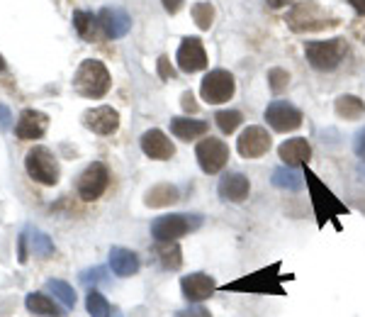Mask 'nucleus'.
Masks as SVG:
<instances>
[{"mask_svg":"<svg viewBox=\"0 0 365 317\" xmlns=\"http://www.w3.org/2000/svg\"><path fill=\"white\" fill-rule=\"evenodd\" d=\"M46 130H49V115L42 113V110L27 108L17 117L15 137L22 139V142H34V139H42Z\"/></svg>","mask_w":365,"mask_h":317,"instance_id":"obj_12","label":"nucleus"},{"mask_svg":"<svg viewBox=\"0 0 365 317\" xmlns=\"http://www.w3.org/2000/svg\"><path fill=\"white\" fill-rule=\"evenodd\" d=\"M280 276H268V271L256 273V276H246L241 281H234V283H227L225 291H244V293H278L282 296L280 288Z\"/></svg>","mask_w":365,"mask_h":317,"instance_id":"obj_16","label":"nucleus"},{"mask_svg":"<svg viewBox=\"0 0 365 317\" xmlns=\"http://www.w3.org/2000/svg\"><path fill=\"white\" fill-rule=\"evenodd\" d=\"M86 308H88V315H91V317H110V313H113V308H110L108 298H105L103 293L96 291V288L88 291Z\"/></svg>","mask_w":365,"mask_h":317,"instance_id":"obj_29","label":"nucleus"},{"mask_svg":"<svg viewBox=\"0 0 365 317\" xmlns=\"http://www.w3.org/2000/svg\"><path fill=\"white\" fill-rule=\"evenodd\" d=\"M215 288H217L215 278L207 276V273H202V271L190 273V276H182V278H180V291H182V296H185L187 303L207 301L212 293H215Z\"/></svg>","mask_w":365,"mask_h":317,"instance_id":"obj_15","label":"nucleus"},{"mask_svg":"<svg viewBox=\"0 0 365 317\" xmlns=\"http://www.w3.org/2000/svg\"><path fill=\"white\" fill-rule=\"evenodd\" d=\"M266 120L275 132H295L302 127V110L287 101H273L266 108Z\"/></svg>","mask_w":365,"mask_h":317,"instance_id":"obj_9","label":"nucleus"},{"mask_svg":"<svg viewBox=\"0 0 365 317\" xmlns=\"http://www.w3.org/2000/svg\"><path fill=\"white\" fill-rule=\"evenodd\" d=\"M25 305L29 313L39 315V317H66V313H63L49 296H44V293H29L25 298Z\"/></svg>","mask_w":365,"mask_h":317,"instance_id":"obj_22","label":"nucleus"},{"mask_svg":"<svg viewBox=\"0 0 365 317\" xmlns=\"http://www.w3.org/2000/svg\"><path fill=\"white\" fill-rule=\"evenodd\" d=\"M349 54V44L346 39H317V42L304 44V56H307L309 66L317 71H334L341 66V61Z\"/></svg>","mask_w":365,"mask_h":317,"instance_id":"obj_3","label":"nucleus"},{"mask_svg":"<svg viewBox=\"0 0 365 317\" xmlns=\"http://www.w3.org/2000/svg\"><path fill=\"white\" fill-rule=\"evenodd\" d=\"M278 154L282 161H285V166L297 168L312 158V146L304 137H292V139H285V142L278 146Z\"/></svg>","mask_w":365,"mask_h":317,"instance_id":"obj_19","label":"nucleus"},{"mask_svg":"<svg viewBox=\"0 0 365 317\" xmlns=\"http://www.w3.org/2000/svg\"><path fill=\"white\" fill-rule=\"evenodd\" d=\"M202 225L200 215H185V213H170L161 215L151 222V237L156 242H178L187 232H195Z\"/></svg>","mask_w":365,"mask_h":317,"instance_id":"obj_4","label":"nucleus"},{"mask_svg":"<svg viewBox=\"0 0 365 317\" xmlns=\"http://www.w3.org/2000/svg\"><path fill=\"white\" fill-rule=\"evenodd\" d=\"M273 186L275 188H282V191H302L304 188V178L302 173H297L295 168L290 166H278L273 171Z\"/></svg>","mask_w":365,"mask_h":317,"instance_id":"obj_26","label":"nucleus"},{"mask_svg":"<svg viewBox=\"0 0 365 317\" xmlns=\"http://www.w3.org/2000/svg\"><path fill=\"white\" fill-rule=\"evenodd\" d=\"M25 171L29 178L37 181L42 186H56L58 183V161L51 154V149L37 144L25 154Z\"/></svg>","mask_w":365,"mask_h":317,"instance_id":"obj_5","label":"nucleus"},{"mask_svg":"<svg viewBox=\"0 0 365 317\" xmlns=\"http://www.w3.org/2000/svg\"><path fill=\"white\" fill-rule=\"evenodd\" d=\"M81 120H83L88 130L100 134V137H110V134L120 130V113L110 105H98V108L86 110Z\"/></svg>","mask_w":365,"mask_h":317,"instance_id":"obj_13","label":"nucleus"},{"mask_svg":"<svg viewBox=\"0 0 365 317\" xmlns=\"http://www.w3.org/2000/svg\"><path fill=\"white\" fill-rule=\"evenodd\" d=\"M161 3H163V10H166V13L175 15L182 8V3H185V0H161Z\"/></svg>","mask_w":365,"mask_h":317,"instance_id":"obj_41","label":"nucleus"},{"mask_svg":"<svg viewBox=\"0 0 365 317\" xmlns=\"http://www.w3.org/2000/svg\"><path fill=\"white\" fill-rule=\"evenodd\" d=\"M5 71V59H3V54H0V74Z\"/></svg>","mask_w":365,"mask_h":317,"instance_id":"obj_44","label":"nucleus"},{"mask_svg":"<svg viewBox=\"0 0 365 317\" xmlns=\"http://www.w3.org/2000/svg\"><path fill=\"white\" fill-rule=\"evenodd\" d=\"M139 256L134 254L132 249H125V246H113L110 249V268H113L115 276L120 278H129L139 271Z\"/></svg>","mask_w":365,"mask_h":317,"instance_id":"obj_20","label":"nucleus"},{"mask_svg":"<svg viewBox=\"0 0 365 317\" xmlns=\"http://www.w3.org/2000/svg\"><path fill=\"white\" fill-rule=\"evenodd\" d=\"M10 127H13V113H10V108H8V105H3V103H0V130H3V132H8Z\"/></svg>","mask_w":365,"mask_h":317,"instance_id":"obj_36","label":"nucleus"},{"mask_svg":"<svg viewBox=\"0 0 365 317\" xmlns=\"http://www.w3.org/2000/svg\"><path fill=\"white\" fill-rule=\"evenodd\" d=\"M180 201V193L175 186L170 183H158L151 188L149 193H146L144 203L149 205V208H166V205H173Z\"/></svg>","mask_w":365,"mask_h":317,"instance_id":"obj_24","label":"nucleus"},{"mask_svg":"<svg viewBox=\"0 0 365 317\" xmlns=\"http://www.w3.org/2000/svg\"><path fill=\"white\" fill-rule=\"evenodd\" d=\"M192 20H195V25L202 29V32H207L212 27V22H215V5L207 3V0L195 3L192 5Z\"/></svg>","mask_w":365,"mask_h":317,"instance_id":"obj_30","label":"nucleus"},{"mask_svg":"<svg viewBox=\"0 0 365 317\" xmlns=\"http://www.w3.org/2000/svg\"><path fill=\"white\" fill-rule=\"evenodd\" d=\"M178 69L182 74H197L202 69H207V51L202 46L200 37H185L178 46V54H175Z\"/></svg>","mask_w":365,"mask_h":317,"instance_id":"obj_10","label":"nucleus"},{"mask_svg":"<svg viewBox=\"0 0 365 317\" xmlns=\"http://www.w3.org/2000/svg\"><path fill=\"white\" fill-rule=\"evenodd\" d=\"M207 130H210V125L205 120H190V117H173V120H170V132H173V137L182 139V142L205 137Z\"/></svg>","mask_w":365,"mask_h":317,"instance_id":"obj_21","label":"nucleus"},{"mask_svg":"<svg viewBox=\"0 0 365 317\" xmlns=\"http://www.w3.org/2000/svg\"><path fill=\"white\" fill-rule=\"evenodd\" d=\"M349 3H351V8L356 10L358 15L365 17V0H349Z\"/></svg>","mask_w":365,"mask_h":317,"instance_id":"obj_43","label":"nucleus"},{"mask_svg":"<svg viewBox=\"0 0 365 317\" xmlns=\"http://www.w3.org/2000/svg\"><path fill=\"white\" fill-rule=\"evenodd\" d=\"M29 230V227H27ZM32 232V230H29ZM29 242H32V251H34V256H39V259H49L51 254H54V242H51L49 237H46L44 232H37L34 230L32 232V237H29Z\"/></svg>","mask_w":365,"mask_h":317,"instance_id":"obj_32","label":"nucleus"},{"mask_svg":"<svg viewBox=\"0 0 365 317\" xmlns=\"http://www.w3.org/2000/svg\"><path fill=\"white\" fill-rule=\"evenodd\" d=\"M175 317H212V315L205 308H200V305H190L187 310H180Z\"/></svg>","mask_w":365,"mask_h":317,"instance_id":"obj_39","label":"nucleus"},{"mask_svg":"<svg viewBox=\"0 0 365 317\" xmlns=\"http://www.w3.org/2000/svg\"><path fill=\"white\" fill-rule=\"evenodd\" d=\"M353 151H356V154L365 161V127L363 130H358L356 137H353Z\"/></svg>","mask_w":365,"mask_h":317,"instance_id":"obj_37","label":"nucleus"},{"mask_svg":"<svg viewBox=\"0 0 365 317\" xmlns=\"http://www.w3.org/2000/svg\"><path fill=\"white\" fill-rule=\"evenodd\" d=\"M215 122L225 134H232V132H237V127L244 122V115H241L239 110H220V113L215 115Z\"/></svg>","mask_w":365,"mask_h":317,"instance_id":"obj_31","label":"nucleus"},{"mask_svg":"<svg viewBox=\"0 0 365 317\" xmlns=\"http://www.w3.org/2000/svg\"><path fill=\"white\" fill-rule=\"evenodd\" d=\"M110 317H122V313H120V310H117V308H115V310H113V313H110Z\"/></svg>","mask_w":365,"mask_h":317,"instance_id":"obj_45","label":"nucleus"},{"mask_svg":"<svg viewBox=\"0 0 365 317\" xmlns=\"http://www.w3.org/2000/svg\"><path fill=\"white\" fill-rule=\"evenodd\" d=\"M156 66H158V76H161L163 81L175 79V71H173V66H170L168 56H161V59H158V61H156Z\"/></svg>","mask_w":365,"mask_h":317,"instance_id":"obj_35","label":"nucleus"},{"mask_svg":"<svg viewBox=\"0 0 365 317\" xmlns=\"http://www.w3.org/2000/svg\"><path fill=\"white\" fill-rule=\"evenodd\" d=\"M285 22L292 32H319V29L327 27H336L339 17L329 13L327 8H322L317 0H302V3L292 5Z\"/></svg>","mask_w":365,"mask_h":317,"instance_id":"obj_1","label":"nucleus"},{"mask_svg":"<svg viewBox=\"0 0 365 317\" xmlns=\"http://www.w3.org/2000/svg\"><path fill=\"white\" fill-rule=\"evenodd\" d=\"M154 254L166 271H178L182 266V249L178 246V242H156Z\"/></svg>","mask_w":365,"mask_h":317,"instance_id":"obj_23","label":"nucleus"},{"mask_svg":"<svg viewBox=\"0 0 365 317\" xmlns=\"http://www.w3.org/2000/svg\"><path fill=\"white\" fill-rule=\"evenodd\" d=\"M110 86H113L110 71L100 59H86V61H81V66L73 74V91L83 98L98 101V98L108 96Z\"/></svg>","mask_w":365,"mask_h":317,"instance_id":"obj_2","label":"nucleus"},{"mask_svg":"<svg viewBox=\"0 0 365 317\" xmlns=\"http://www.w3.org/2000/svg\"><path fill=\"white\" fill-rule=\"evenodd\" d=\"M334 110H336V115L344 117V120H361L365 115V103L358 96H349V93H346V96L336 98Z\"/></svg>","mask_w":365,"mask_h":317,"instance_id":"obj_25","label":"nucleus"},{"mask_svg":"<svg viewBox=\"0 0 365 317\" xmlns=\"http://www.w3.org/2000/svg\"><path fill=\"white\" fill-rule=\"evenodd\" d=\"M44 288L49 291L58 303H63V308H66V310H73V308H76V293H73V288H71V286L66 283V281L49 278V281L44 283Z\"/></svg>","mask_w":365,"mask_h":317,"instance_id":"obj_28","label":"nucleus"},{"mask_svg":"<svg viewBox=\"0 0 365 317\" xmlns=\"http://www.w3.org/2000/svg\"><path fill=\"white\" fill-rule=\"evenodd\" d=\"M287 84H290V74H287L285 69H270V71H268V86H270V91H273L275 96L285 91Z\"/></svg>","mask_w":365,"mask_h":317,"instance_id":"obj_33","label":"nucleus"},{"mask_svg":"<svg viewBox=\"0 0 365 317\" xmlns=\"http://www.w3.org/2000/svg\"><path fill=\"white\" fill-rule=\"evenodd\" d=\"M180 105H182V110L185 113H197V103H195V96H192L190 91H185L180 96Z\"/></svg>","mask_w":365,"mask_h":317,"instance_id":"obj_38","label":"nucleus"},{"mask_svg":"<svg viewBox=\"0 0 365 317\" xmlns=\"http://www.w3.org/2000/svg\"><path fill=\"white\" fill-rule=\"evenodd\" d=\"M98 25L108 39H122L132 29V17L122 8H103L98 13Z\"/></svg>","mask_w":365,"mask_h":317,"instance_id":"obj_14","label":"nucleus"},{"mask_svg":"<svg viewBox=\"0 0 365 317\" xmlns=\"http://www.w3.org/2000/svg\"><path fill=\"white\" fill-rule=\"evenodd\" d=\"M292 0H266V5L270 10H280V8H285V5H290Z\"/></svg>","mask_w":365,"mask_h":317,"instance_id":"obj_42","label":"nucleus"},{"mask_svg":"<svg viewBox=\"0 0 365 317\" xmlns=\"http://www.w3.org/2000/svg\"><path fill=\"white\" fill-rule=\"evenodd\" d=\"M234 91H237V81L227 69H212L205 76L202 84H200V93H202V101H207L210 105H220L232 101Z\"/></svg>","mask_w":365,"mask_h":317,"instance_id":"obj_6","label":"nucleus"},{"mask_svg":"<svg viewBox=\"0 0 365 317\" xmlns=\"http://www.w3.org/2000/svg\"><path fill=\"white\" fill-rule=\"evenodd\" d=\"M110 186V171L103 161H93L86 166V171L78 176V183H76V191H78V198L86 203H93L108 191Z\"/></svg>","mask_w":365,"mask_h":317,"instance_id":"obj_7","label":"nucleus"},{"mask_svg":"<svg viewBox=\"0 0 365 317\" xmlns=\"http://www.w3.org/2000/svg\"><path fill=\"white\" fill-rule=\"evenodd\" d=\"M96 27H100L98 25V15L88 13V10H76V13H73V29L78 32L81 39L91 42V39L96 37Z\"/></svg>","mask_w":365,"mask_h":317,"instance_id":"obj_27","label":"nucleus"},{"mask_svg":"<svg viewBox=\"0 0 365 317\" xmlns=\"http://www.w3.org/2000/svg\"><path fill=\"white\" fill-rule=\"evenodd\" d=\"M195 158L205 173H220L229 161V146L217 137H205L195 146Z\"/></svg>","mask_w":365,"mask_h":317,"instance_id":"obj_8","label":"nucleus"},{"mask_svg":"<svg viewBox=\"0 0 365 317\" xmlns=\"http://www.w3.org/2000/svg\"><path fill=\"white\" fill-rule=\"evenodd\" d=\"M105 273H108V271H105V268L103 266H96V268H91V271H83V273H81V281H83V283L86 286H96V283H103V281H105Z\"/></svg>","mask_w":365,"mask_h":317,"instance_id":"obj_34","label":"nucleus"},{"mask_svg":"<svg viewBox=\"0 0 365 317\" xmlns=\"http://www.w3.org/2000/svg\"><path fill=\"white\" fill-rule=\"evenodd\" d=\"M27 242H29V230H25L20 234V251H17V259H20V263H27Z\"/></svg>","mask_w":365,"mask_h":317,"instance_id":"obj_40","label":"nucleus"},{"mask_svg":"<svg viewBox=\"0 0 365 317\" xmlns=\"http://www.w3.org/2000/svg\"><path fill=\"white\" fill-rule=\"evenodd\" d=\"M217 193H220L222 201L227 203H244L251 193V183L244 173L234 171V173H225L220 178V186H217Z\"/></svg>","mask_w":365,"mask_h":317,"instance_id":"obj_18","label":"nucleus"},{"mask_svg":"<svg viewBox=\"0 0 365 317\" xmlns=\"http://www.w3.org/2000/svg\"><path fill=\"white\" fill-rule=\"evenodd\" d=\"M141 151L149 158H156V161H168V158L175 154V146L168 139L166 132L146 130L141 134Z\"/></svg>","mask_w":365,"mask_h":317,"instance_id":"obj_17","label":"nucleus"},{"mask_svg":"<svg viewBox=\"0 0 365 317\" xmlns=\"http://www.w3.org/2000/svg\"><path fill=\"white\" fill-rule=\"evenodd\" d=\"M268 149H270V134L261 125L246 127L237 139V151L244 158H261L268 154Z\"/></svg>","mask_w":365,"mask_h":317,"instance_id":"obj_11","label":"nucleus"}]
</instances>
